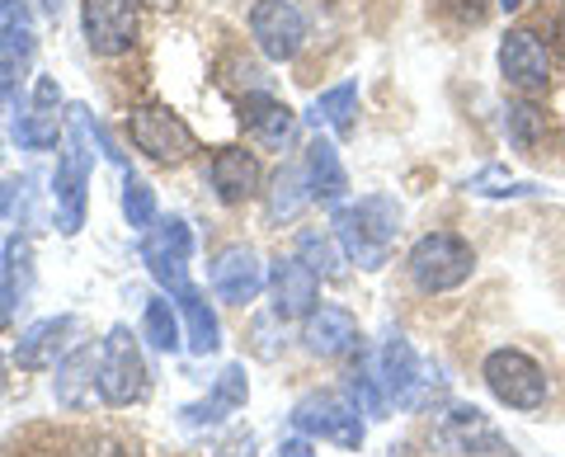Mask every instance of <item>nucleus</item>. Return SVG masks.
<instances>
[{
	"instance_id": "18",
	"label": "nucleus",
	"mask_w": 565,
	"mask_h": 457,
	"mask_svg": "<svg viewBox=\"0 0 565 457\" xmlns=\"http://www.w3.org/2000/svg\"><path fill=\"white\" fill-rule=\"evenodd\" d=\"M241 123H245V132L255 137V142H264V147H282L292 137V128H297V114L288 109V104H278V99H269L264 91H250L241 99Z\"/></svg>"
},
{
	"instance_id": "5",
	"label": "nucleus",
	"mask_w": 565,
	"mask_h": 457,
	"mask_svg": "<svg viewBox=\"0 0 565 457\" xmlns=\"http://www.w3.org/2000/svg\"><path fill=\"white\" fill-rule=\"evenodd\" d=\"M128 137H132L137 151H147L151 161H161V166H180L199 151L193 132L184 128V118H174L170 109H161V104H141V109H132Z\"/></svg>"
},
{
	"instance_id": "32",
	"label": "nucleus",
	"mask_w": 565,
	"mask_h": 457,
	"mask_svg": "<svg viewBox=\"0 0 565 457\" xmlns=\"http://www.w3.org/2000/svg\"><path fill=\"white\" fill-rule=\"evenodd\" d=\"M471 193H533V184H519V180H509V174L500 166H490L486 174H476V180L467 184Z\"/></svg>"
},
{
	"instance_id": "14",
	"label": "nucleus",
	"mask_w": 565,
	"mask_h": 457,
	"mask_svg": "<svg viewBox=\"0 0 565 457\" xmlns=\"http://www.w3.org/2000/svg\"><path fill=\"white\" fill-rule=\"evenodd\" d=\"M382 386H386V396H392L401 411H415L424 401V378H419V359H415L411 340H401V336L386 340V349H382Z\"/></svg>"
},
{
	"instance_id": "39",
	"label": "nucleus",
	"mask_w": 565,
	"mask_h": 457,
	"mask_svg": "<svg viewBox=\"0 0 565 457\" xmlns=\"http://www.w3.org/2000/svg\"><path fill=\"white\" fill-rule=\"evenodd\" d=\"M137 6H151V10H174L180 0H137Z\"/></svg>"
},
{
	"instance_id": "36",
	"label": "nucleus",
	"mask_w": 565,
	"mask_h": 457,
	"mask_svg": "<svg viewBox=\"0 0 565 457\" xmlns=\"http://www.w3.org/2000/svg\"><path fill=\"white\" fill-rule=\"evenodd\" d=\"M278 453H282V457H316V453H311V444H307V438H288V444H282Z\"/></svg>"
},
{
	"instance_id": "31",
	"label": "nucleus",
	"mask_w": 565,
	"mask_h": 457,
	"mask_svg": "<svg viewBox=\"0 0 565 457\" xmlns=\"http://www.w3.org/2000/svg\"><path fill=\"white\" fill-rule=\"evenodd\" d=\"M10 457H85V438L71 429H57V434H47V444L24 448V453H20V444H10Z\"/></svg>"
},
{
	"instance_id": "33",
	"label": "nucleus",
	"mask_w": 565,
	"mask_h": 457,
	"mask_svg": "<svg viewBox=\"0 0 565 457\" xmlns=\"http://www.w3.org/2000/svg\"><path fill=\"white\" fill-rule=\"evenodd\" d=\"M212 401H217L222 411L245 406V373H241V368H226V373L217 378V396H212Z\"/></svg>"
},
{
	"instance_id": "15",
	"label": "nucleus",
	"mask_w": 565,
	"mask_h": 457,
	"mask_svg": "<svg viewBox=\"0 0 565 457\" xmlns=\"http://www.w3.org/2000/svg\"><path fill=\"white\" fill-rule=\"evenodd\" d=\"M57 109H62L57 81L39 76V81H33V104H29V114H20V123H14V137H20L24 147H33V151L57 147V123H62Z\"/></svg>"
},
{
	"instance_id": "40",
	"label": "nucleus",
	"mask_w": 565,
	"mask_h": 457,
	"mask_svg": "<svg viewBox=\"0 0 565 457\" xmlns=\"http://www.w3.org/2000/svg\"><path fill=\"white\" fill-rule=\"evenodd\" d=\"M523 6V0H500V10H519Z\"/></svg>"
},
{
	"instance_id": "24",
	"label": "nucleus",
	"mask_w": 565,
	"mask_h": 457,
	"mask_svg": "<svg viewBox=\"0 0 565 457\" xmlns=\"http://www.w3.org/2000/svg\"><path fill=\"white\" fill-rule=\"evenodd\" d=\"M174 297H180V311H184V321H189V344H193V354H212V349H217L222 340H217V321H212L203 293L189 284V288H180Z\"/></svg>"
},
{
	"instance_id": "4",
	"label": "nucleus",
	"mask_w": 565,
	"mask_h": 457,
	"mask_svg": "<svg viewBox=\"0 0 565 457\" xmlns=\"http://www.w3.org/2000/svg\"><path fill=\"white\" fill-rule=\"evenodd\" d=\"M481 378L494 392V401H504V406H514V411H537L546 401V373L523 349H494L481 368Z\"/></svg>"
},
{
	"instance_id": "26",
	"label": "nucleus",
	"mask_w": 565,
	"mask_h": 457,
	"mask_svg": "<svg viewBox=\"0 0 565 457\" xmlns=\"http://www.w3.org/2000/svg\"><path fill=\"white\" fill-rule=\"evenodd\" d=\"M311 199V180H307V166H288L278 170V180L269 189V217L282 222V217H297V208Z\"/></svg>"
},
{
	"instance_id": "6",
	"label": "nucleus",
	"mask_w": 565,
	"mask_h": 457,
	"mask_svg": "<svg viewBox=\"0 0 565 457\" xmlns=\"http://www.w3.org/2000/svg\"><path fill=\"white\" fill-rule=\"evenodd\" d=\"M81 29H85L90 52H99V57L132 52L137 33H141L137 0H81Z\"/></svg>"
},
{
	"instance_id": "20",
	"label": "nucleus",
	"mask_w": 565,
	"mask_h": 457,
	"mask_svg": "<svg viewBox=\"0 0 565 457\" xmlns=\"http://www.w3.org/2000/svg\"><path fill=\"white\" fill-rule=\"evenodd\" d=\"M71 330H76V321H71V316H57V321L29 326L24 336H20V344H14V363H20L24 373H43V368L57 363V354H62V344H66Z\"/></svg>"
},
{
	"instance_id": "23",
	"label": "nucleus",
	"mask_w": 565,
	"mask_h": 457,
	"mask_svg": "<svg viewBox=\"0 0 565 457\" xmlns=\"http://www.w3.org/2000/svg\"><path fill=\"white\" fill-rule=\"evenodd\" d=\"M504 128H509V142H514V151H523V156H537L542 137H546V114L537 109V104L514 99V104H509V109H504Z\"/></svg>"
},
{
	"instance_id": "12",
	"label": "nucleus",
	"mask_w": 565,
	"mask_h": 457,
	"mask_svg": "<svg viewBox=\"0 0 565 457\" xmlns=\"http://www.w3.org/2000/svg\"><path fill=\"white\" fill-rule=\"evenodd\" d=\"M85 180H90V151H85L81 137H71L66 151H62V166H57V217H62V232H81V217H85Z\"/></svg>"
},
{
	"instance_id": "34",
	"label": "nucleus",
	"mask_w": 565,
	"mask_h": 457,
	"mask_svg": "<svg viewBox=\"0 0 565 457\" xmlns=\"http://www.w3.org/2000/svg\"><path fill=\"white\" fill-rule=\"evenodd\" d=\"M444 10L457 24H471V29L490 20V0H444Z\"/></svg>"
},
{
	"instance_id": "17",
	"label": "nucleus",
	"mask_w": 565,
	"mask_h": 457,
	"mask_svg": "<svg viewBox=\"0 0 565 457\" xmlns=\"http://www.w3.org/2000/svg\"><path fill=\"white\" fill-rule=\"evenodd\" d=\"M302 340H307L311 354L340 359V354H353V349H359V321H353L344 307H316L307 316Z\"/></svg>"
},
{
	"instance_id": "22",
	"label": "nucleus",
	"mask_w": 565,
	"mask_h": 457,
	"mask_svg": "<svg viewBox=\"0 0 565 457\" xmlns=\"http://www.w3.org/2000/svg\"><path fill=\"white\" fill-rule=\"evenodd\" d=\"M90 373H99V354L90 344L76 349L71 359H62V368H57V401L66 411H85V406H90V392H85Z\"/></svg>"
},
{
	"instance_id": "13",
	"label": "nucleus",
	"mask_w": 565,
	"mask_h": 457,
	"mask_svg": "<svg viewBox=\"0 0 565 457\" xmlns=\"http://www.w3.org/2000/svg\"><path fill=\"white\" fill-rule=\"evenodd\" d=\"M207 174H212V189H217L222 203H245V199H255L259 180H264L255 151H245V147H217Z\"/></svg>"
},
{
	"instance_id": "3",
	"label": "nucleus",
	"mask_w": 565,
	"mask_h": 457,
	"mask_svg": "<svg viewBox=\"0 0 565 457\" xmlns=\"http://www.w3.org/2000/svg\"><path fill=\"white\" fill-rule=\"evenodd\" d=\"M99 396L109 406H132L147 396V363H141V349L128 326H114L99 349Z\"/></svg>"
},
{
	"instance_id": "29",
	"label": "nucleus",
	"mask_w": 565,
	"mask_h": 457,
	"mask_svg": "<svg viewBox=\"0 0 565 457\" xmlns=\"http://www.w3.org/2000/svg\"><path fill=\"white\" fill-rule=\"evenodd\" d=\"M193 251V236L184 222H161V226H147V241H141V259L161 255V259H189Z\"/></svg>"
},
{
	"instance_id": "21",
	"label": "nucleus",
	"mask_w": 565,
	"mask_h": 457,
	"mask_svg": "<svg viewBox=\"0 0 565 457\" xmlns=\"http://www.w3.org/2000/svg\"><path fill=\"white\" fill-rule=\"evenodd\" d=\"M302 166H307V180H311V199L334 203L349 189L344 166H340V151H334V142H326V137H316V142L307 147Z\"/></svg>"
},
{
	"instance_id": "11",
	"label": "nucleus",
	"mask_w": 565,
	"mask_h": 457,
	"mask_svg": "<svg viewBox=\"0 0 565 457\" xmlns=\"http://www.w3.org/2000/svg\"><path fill=\"white\" fill-rule=\"evenodd\" d=\"M438 438L462 457H514V448L490 429V419L476 406H452L444 419H438Z\"/></svg>"
},
{
	"instance_id": "37",
	"label": "nucleus",
	"mask_w": 565,
	"mask_h": 457,
	"mask_svg": "<svg viewBox=\"0 0 565 457\" xmlns=\"http://www.w3.org/2000/svg\"><path fill=\"white\" fill-rule=\"evenodd\" d=\"M6 311H10V288H6V274H0V321H6Z\"/></svg>"
},
{
	"instance_id": "27",
	"label": "nucleus",
	"mask_w": 565,
	"mask_h": 457,
	"mask_svg": "<svg viewBox=\"0 0 565 457\" xmlns=\"http://www.w3.org/2000/svg\"><path fill=\"white\" fill-rule=\"evenodd\" d=\"M297 259L316 274V278H334L340 274V265H344V245H340V236H326V232H307L302 241H297Z\"/></svg>"
},
{
	"instance_id": "38",
	"label": "nucleus",
	"mask_w": 565,
	"mask_h": 457,
	"mask_svg": "<svg viewBox=\"0 0 565 457\" xmlns=\"http://www.w3.org/2000/svg\"><path fill=\"white\" fill-rule=\"evenodd\" d=\"M33 6H39L43 14H52V20H57V10H62V0H33Z\"/></svg>"
},
{
	"instance_id": "2",
	"label": "nucleus",
	"mask_w": 565,
	"mask_h": 457,
	"mask_svg": "<svg viewBox=\"0 0 565 457\" xmlns=\"http://www.w3.org/2000/svg\"><path fill=\"white\" fill-rule=\"evenodd\" d=\"M405 269H411L419 293H452V288H462L467 278H471L476 251H471L462 236H452V232H429V236L415 241V251H411V259H405Z\"/></svg>"
},
{
	"instance_id": "1",
	"label": "nucleus",
	"mask_w": 565,
	"mask_h": 457,
	"mask_svg": "<svg viewBox=\"0 0 565 457\" xmlns=\"http://www.w3.org/2000/svg\"><path fill=\"white\" fill-rule=\"evenodd\" d=\"M334 236H340L344 255L359 259L363 269H382L396 251L401 236V208L386 193H367V199L349 203L334 213Z\"/></svg>"
},
{
	"instance_id": "35",
	"label": "nucleus",
	"mask_w": 565,
	"mask_h": 457,
	"mask_svg": "<svg viewBox=\"0 0 565 457\" xmlns=\"http://www.w3.org/2000/svg\"><path fill=\"white\" fill-rule=\"evenodd\" d=\"M217 457H255V438L250 434H232L226 444L217 448Z\"/></svg>"
},
{
	"instance_id": "9",
	"label": "nucleus",
	"mask_w": 565,
	"mask_h": 457,
	"mask_svg": "<svg viewBox=\"0 0 565 457\" xmlns=\"http://www.w3.org/2000/svg\"><path fill=\"white\" fill-rule=\"evenodd\" d=\"M500 72L519 95H542L552 85V52L533 29H514L500 43Z\"/></svg>"
},
{
	"instance_id": "25",
	"label": "nucleus",
	"mask_w": 565,
	"mask_h": 457,
	"mask_svg": "<svg viewBox=\"0 0 565 457\" xmlns=\"http://www.w3.org/2000/svg\"><path fill=\"white\" fill-rule=\"evenodd\" d=\"M353 114H359V85H334V91H326L321 99L311 104V118L326 123V128H334L340 137L353 132Z\"/></svg>"
},
{
	"instance_id": "8",
	"label": "nucleus",
	"mask_w": 565,
	"mask_h": 457,
	"mask_svg": "<svg viewBox=\"0 0 565 457\" xmlns=\"http://www.w3.org/2000/svg\"><path fill=\"white\" fill-rule=\"evenodd\" d=\"M292 425L302 434H316V438H330L340 448H359L363 444V419H359V406L344 396H307L302 406L292 411Z\"/></svg>"
},
{
	"instance_id": "10",
	"label": "nucleus",
	"mask_w": 565,
	"mask_h": 457,
	"mask_svg": "<svg viewBox=\"0 0 565 457\" xmlns=\"http://www.w3.org/2000/svg\"><path fill=\"white\" fill-rule=\"evenodd\" d=\"M207 284H212V293H217L222 302L245 307V302H255V297L264 293L269 278H264V265H259V255L250 251V245H232V251H222L217 259H212Z\"/></svg>"
},
{
	"instance_id": "30",
	"label": "nucleus",
	"mask_w": 565,
	"mask_h": 457,
	"mask_svg": "<svg viewBox=\"0 0 565 457\" xmlns=\"http://www.w3.org/2000/svg\"><path fill=\"white\" fill-rule=\"evenodd\" d=\"M122 213H128V222L141 226V232L156 222V193H151V184H141L137 174H128V184H122Z\"/></svg>"
},
{
	"instance_id": "28",
	"label": "nucleus",
	"mask_w": 565,
	"mask_h": 457,
	"mask_svg": "<svg viewBox=\"0 0 565 457\" xmlns=\"http://www.w3.org/2000/svg\"><path fill=\"white\" fill-rule=\"evenodd\" d=\"M141 336H147L156 349L174 354V349H180V311H174L166 297H151L147 316H141Z\"/></svg>"
},
{
	"instance_id": "7",
	"label": "nucleus",
	"mask_w": 565,
	"mask_h": 457,
	"mask_svg": "<svg viewBox=\"0 0 565 457\" xmlns=\"http://www.w3.org/2000/svg\"><path fill=\"white\" fill-rule=\"evenodd\" d=\"M250 39L269 62H292L307 43V20L292 0H255L250 10Z\"/></svg>"
},
{
	"instance_id": "42",
	"label": "nucleus",
	"mask_w": 565,
	"mask_h": 457,
	"mask_svg": "<svg viewBox=\"0 0 565 457\" xmlns=\"http://www.w3.org/2000/svg\"><path fill=\"white\" fill-rule=\"evenodd\" d=\"M561 39H565V20H561Z\"/></svg>"
},
{
	"instance_id": "16",
	"label": "nucleus",
	"mask_w": 565,
	"mask_h": 457,
	"mask_svg": "<svg viewBox=\"0 0 565 457\" xmlns=\"http://www.w3.org/2000/svg\"><path fill=\"white\" fill-rule=\"evenodd\" d=\"M269 284H274V311L282 316V321H297V316L316 311L321 284H316V274L302 265V259H278Z\"/></svg>"
},
{
	"instance_id": "41",
	"label": "nucleus",
	"mask_w": 565,
	"mask_h": 457,
	"mask_svg": "<svg viewBox=\"0 0 565 457\" xmlns=\"http://www.w3.org/2000/svg\"><path fill=\"white\" fill-rule=\"evenodd\" d=\"M0 373H6V363H0ZM0 386H6V378H0Z\"/></svg>"
},
{
	"instance_id": "19",
	"label": "nucleus",
	"mask_w": 565,
	"mask_h": 457,
	"mask_svg": "<svg viewBox=\"0 0 565 457\" xmlns=\"http://www.w3.org/2000/svg\"><path fill=\"white\" fill-rule=\"evenodd\" d=\"M33 52V20L24 0H0V81L14 85V72Z\"/></svg>"
}]
</instances>
